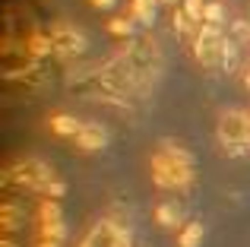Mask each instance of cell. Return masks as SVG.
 <instances>
[{"label":"cell","mask_w":250,"mask_h":247,"mask_svg":"<svg viewBox=\"0 0 250 247\" xmlns=\"http://www.w3.org/2000/svg\"><path fill=\"white\" fill-rule=\"evenodd\" d=\"M54 168L42 159H19L3 168V184L6 187H22V190H44L54 181Z\"/></svg>","instance_id":"obj_1"},{"label":"cell","mask_w":250,"mask_h":247,"mask_svg":"<svg viewBox=\"0 0 250 247\" xmlns=\"http://www.w3.org/2000/svg\"><path fill=\"white\" fill-rule=\"evenodd\" d=\"M219 143L228 155H250V124L244 111H225L219 118Z\"/></svg>","instance_id":"obj_2"},{"label":"cell","mask_w":250,"mask_h":247,"mask_svg":"<svg viewBox=\"0 0 250 247\" xmlns=\"http://www.w3.org/2000/svg\"><path fill=\"white\" fill-rule=\"evenodd\" d=\"M222 51H225V35L219 25L203 22L193 38V54L203 67H222Z\"/></svg>","instance_id":"obj_3"},{"label":"cell","mask_w":250,"mask_h":247,"mask_svg":"<svg viewBox=\"0 0 250 247\" xmlns=\"http://www.w3.org/2000/svg\"><path fill=\"white\" fill-rule=\"evenodd\" d=\"M152 181L159 187H168V190H181L193 181V168L187 165H177L174 159H168L165 152H159L152 159Z\"/></svg>","instance_id":"obj_4"},{"label":"cell","mask_w":250,"mask_h":247,"mask_svg":"<svg viewBox=\"0 0 250 247\" xmlns=\"http://www.w3.org/2000/svg\"><path fill=\"white\" fill-rule=\"evenodd\" d=\"M80 247H130V231H124L117 222L102 219L95 228L85 235V241Z\"/></svg>","instance_id":"obj_5"},{"label":"cell","mask_w":250,"mask_h":247,"mask_svg":"<svg viewBox=\"0 0 250 247\" xmlns=\"http://www.w3.org/2000/svg\"><path fill=\"white\" fill-rule=\"evenodd\" d=\"M51 41H54V54H61V57H76L85 48V35L67 22H57L51 29Z\"/></svg>","instance_id":"obj_6"},{"label":"cell","mask_w":250,"mask_h":247,"mask_svg":"<svg viewBox=\"0 0 250 247\" xmlns=\"http://www.w3.org/2000/svg\"><path fill=\"white\" fill-rule=\"evenodd\" d=\"M104 143H108V133H104L102 124H85L80 130V136H76V146L85 149V152H95V149H102Z\"/></svg>","instance_id":"obj_7"},{"label":"cell","mask_w":250,"mask_h":247,"mask_svg":"<svg viewBox=\"0 0 250 247\" xmlns=\"http://www.w3.org/2000/svg\"><path fill=\"white\" fill-rule=\"evenodd\" d=\"M48 124H51V130H54L57 136H80V130L85 127V124L80 121V118H73V114H63V111H57V114H51L48 118Z\"/></svg>","instance_id":"obj_8"},{"label":"cell","mask_w":250,"mask_h":247,"mask_svg":"<svg viewBox=\"0 0 250 247\" xmlns=\"http://www.w3.org/2000/svg\"><path fill=\"white\" fill-rule=\"evenodd\" d=\"M38 238H42V241H57L61 244L63 238H67L63 219H44V222H38Z\"/></svg>","instance_id":"obj_9"},{"label":"cell","mask_w":250,"mask_h":247,"mask_svg":"<svg viewBox=\"0 0 250 247\" xmlns=\"http://www.w3.org/2000/svg\"><path fill=\"white\" fill-rule=\"evenodd\" d=\"M162 152H165L168 159H174L177 165H187V168H193V155H190L184 146H177L174 140H162Z\"/></svg>","instance_id":"obj_10"},{"label":"cell","mask_w":250,"mask_h":247,"mask_svg":"<svg viewBox=\"0 0 250 247\" xmlns=\"http://www.w3.org/2000/svg\"><path fill=\"white\" fill-rule=\"evenodd\" d=\"M203 241V225L200 222H187L181 228V235H177V244L181 247H200Z\"/></svg>","instance_id":"obj_11"},{"label":"cell","mask_w":250,"mask_h":247,"mask_svg":"<svg viewBox=\"0 0 250 247\" xmlns=\"http://www.w3.org/2000/svg\"><path fill=\"white\" fill-rule=\"evenodd\" d=\"M155 219H159L162 225H168V228H174V225H181V206L177 203H162L159 209H155Z\"/></svg>","instance_id":"obj_12"},{"label":"cell","mask_w":250,"mask_h":247,"mask_svg":"<svg viewBox=\"0 0 250 247\" xmlns=\"http://www.w3.org/2000/svg\"><path fill=\"white\" fill-rule=\"evenodd\" d=\"M25 48H29V54H35V57H44V54H51L54 51V41H51V35H32L29 41H25Z\"/></svg>","instance_id":"obj_13"},{"label":"cell","mask_w":250,"mask_h":247,"mask_svg":"<svg viewBox=\"0 0 250 247\" xmlns=\"http://www.w3.org/2000/svg\"><path fill=\"white\" fill-rule=\"evenodd\" d=\"M16 219H19V206L6 200V203H3V212H0V222H3V231H6V235H13V231H16V225H19Z\"/></svg>","instance_id":"obj_14"},{"label":"cell","mask_w":250,"mask_h":247,"mask_svg":"<svg viewBox=\"0 0 250 247\" xmlns=\"http://www.w3.org/2000/svg\"><path fill=\"white\" fill-rule=\"evenodd\" d=\"M133 16L140 22H152L155 19V0H133Z\"/></svg>","instance_id":"obj_15"},{"label":"cell","mask_w":250,"mask_h":247,"mask_svg":"<svg viewBox=\"0 0 250 247\" xmlns=\"http://www.w3.org/2000/svg\"><path fill=\"white\" fill-rule=\"evenodd\" d=\"M184 13H187L193 22L203 25V16H206V0H184Z\"/></svg>","instance_id":"obj_16"},{"label":"cell","mask_w":250,"mask_h":247,"mask_svg":"<svg viewBox=\"0 0 250 247\" xmlns=\"http://www.w3.org/2000/svg\"><path fill=\"white\" fill-rule=\"evenodd\" d=\"M193 25H196V22H193V19H190L184 10H177V13H174V29L181 32V35H193ZM193 38H196V35H193Z\"/></svg>","instance_id":"obj_17"},{"label":"cell","mask_w":250,"mask_h":247,"mask_svg":"<svg viewBox=\"0 0 250 247\" xmlns=\"http://www.w3.org/2000/svg\"><path fill=\"white\" fill-rule=\"evenodd\" d=\"M222 19H225V10H222V3H206V16H203V22L222 25Z\"/></svg>","instance_id":"obj_18"},{"label":"cell","mask_w":250,"mask_h":247,"mask_svg":"<svg viewBox=\"0 0 250 247\" xmlns=\"http://www.w3.org/2000/svg\"><path fill=\"white\" fill-rule=\"evenodd\" d=\"M63 212H61V206L57 203H51V200H44L42 206H38V222H44V219H61Z\"/></svg>","instance_id":"obj_19"},{"label":"cell","mask_w":250,"mask_h":247,"mask_svg":"<svg viewBox=\"0 0 250 247\" xmlns=\"http://www.w3.org/2000/svg\"><path fill=\"white\" fill-rule=\"evenodd\" d=\"M111 32H114V35H130V32H133V22L117 16V19H111Z\"/></svg>","instance_id":"obj_20"},{"label":"cell","mask_w":250,"mask_h":247,"mask_svg":"<svg viewBox=\"0 0 250 247\" xmlns=\"http://www.w3.org/2000/svg\"><path fill=\"white\" fill-rule=\"evenodd\" d=\"M63 190H67V184H63V181H57V178H54V181H51V184L44 187L42 193H48V197H61Z\"/></svg>","instance_id":"obj_21"},{"label":"cell","mask_w":250,"mask_h":247,"mask_svg":"<svg viewBox=\"0 0 250 247\" xmlns=\"http://www.w3.org/2000/svg\"><path fill=\"white\" fill-rule=\"evenodd\" d=\"M111 3H114V0H92V6H102V10H108Z\"/></svg>","instance_id":"obj_22"},{"label":"cell","mask_w":250,"mask_h":247,"mask_svg":"<svg viewBox=\"0 0 250 247\" xmlns=\"http://www.w3.org/2000/svg\"><path fill=\"white\" fill-rule=\"evenodd\" d=\"M0 247H16V241H13V238L6 235V238H3V244H0Z\"/></svg>","instance_id":"obj_23"},{"label":"cell","mask_w":250,"mask_h":247,"mask_svg":"<svg viewBox=\"0 0 250 247\" xmlns=\"http://www.w3.org/2000/svg\"><path fill=\"white\" fill-rule=\"evenodd\" d=\"M38 247H57V241H38Z\"/></svg>","instance_id":"obj_24"},{"label":"cell","mask_w":250,"mask_h":247,"mask_svg":"<svg viewBox=\"0 0 250 247\" xmlns=\"http://www.w3.org/2000/svg\"><path fill=\"white\" fill-rule=\"evenodd\" d=\"M244 82L250 86V63H247V70H244Z\"/></svg>","instance_id":"obj_25"},{"label":"cell","mask_w":250,"mask_h":247,"mask_svg":"<svg viewBox=\"0 0 250 247\" xmlns=\"http://www.w3.org/2000/svg\"><path fill=\"white\" fill-rule=\"evenodd\" d=\"M165 3H174V0H165Z\"/></svg>","instance_id":"obj_26"},{"label":"cell","mask_w":250,"mask_h":247,"mask_svg":"<svg viewBox=\"0 0 250 247\" xmlns=\"http://www.w3.org/2000/svg\"><path fill=\"white\" fill-rule=\"evenodd\" d=\"M247 124H250V114H247Z\"/></svg>","instance_id":"obj_27"}]
</instances>
